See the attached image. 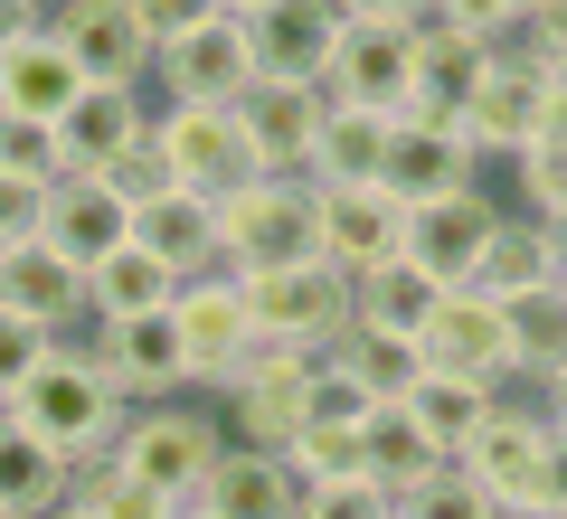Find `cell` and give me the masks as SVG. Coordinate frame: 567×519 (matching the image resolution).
Wrapping results in <instances>:
<instances>
[{
    "label": "cell",
    "mask_w": 567,
    "mask_h": 519,
    "mask_svg": "<svg viewBox=\"0 0 567 519\" xmlns=\"http://www.w3.org/2000/svg\"><path fill=\"white\" fill-rule=\"evenodd\" d=\"M10 416H20L48 454H66V463L85 473V463H114L123 416H133V406H123V387L95 369V350L58 340V350H48V369L20 387V397H10Z\"/></svg>",
    "instance_id": "cell-1"
},
{
    "label": "cell",
    "mask_w": 567,
    "mask_h": 519,
    "mask_svg": "<svg viewBox=\"0 0 567 519\" xmlns=\"http://www.w3.org/2000/svg\"><path fill=\"white\" fill-rule=\"evenodd\" d=\"M322 256V189L312 180H246L218 199V264L227 274H265V264H312Z\"/></svg>",
    "instance_id": "cell-2"
},
{
    "label": "cell",
    "mask_w": 567,
    "mask_h": 519,
    "mask_svg": "<svg viewBox=\"0 0 567 519\" xmlns=\"http://www.w3.org/2000/svg\"><path fill=\"white\" fill-rule=\"evenodd\" d=\"M152 152H162L171 189H189V199H237L246 180H265L237 104H162L152 114Z\"/></svg>",
    "instance_id": "cell-3"
},
{
    "label": "cell",
    "mask_w": 567,
    "mask_h": 519,
    "mask_svg": "<svg viewBox=\"0 0 567 519\" xmlns=\"http://www.w3.org/2000/svg\"><path fill=\"white\" fill-rule=\"evenodd\" d=\"M548 123H558V76H548V58L520 48V39H502L492 66H483V85H473V104H464L473 152L483 160H520Z\"/></svg>",
    "instance_id": "cell-4"
},
{
    "label": "cell",
    "mask_w": 567,
    "mask_h": 519,
    "mask_svg": "<svg viewBox=\"0 0 567 519\" xmlns=\"http://www.w3.org/2000/svg\"><path fill=\"white\" fill-rule=\"evenodd\" d=\"M548 444H558L548 406H511L502 397L483 425H473V444L454 463L492 491V510H502V519H548Z\"/></svg>",
    "instance_id": "cell-5"
},
{
    "label": "cell",
    "mask_w": 567,
    "mask_h": 519,
    "mask_svg": "<svg viewBox=\"0 0 567 519\" xmlns=\"http://www.w3.org/2000/svg\"><path fill=\"white\" fill-rule=\"evenodd\" d=\"M246 283V312H256V340L275 350H331L350 331V274L341 264H265V274H237Z\"/></svg>",
    "instance_id": "cell-6"
},
{
    "label": "cell",
    "mask_w": 567,
    "mask_h": 519,
    "mask_svg": "<svg viewBox=\"0 0 567 519\" xmlns=\"http://www.w3.org/2000/svg\"><path fill=\"white\" fill-rule=\"evenodd\" d=\"M218 454H227V416H181V406H142V416H123V444H114V463L133 481H152L171 510L208 491Z\"/></svg>",
    "instance_id": "cell-7"
},
{
    "label": "cell",
    "mask_w": 567,
    "mask_h": 519,
    "mask_svg": "<svg viewBox=\"0 0 567 519\" xmlns=\"http://www.w3.org/2000/svg\"><path fill=\"white\" fill-rule=\"evenodd\" d=\"M171 321H181V350H189V387H237V369L256 360V312H246V283L227 274H189L171 293Z\"/></svg>",
    "instance_id": "cell-8"
},
{
    "label": "cell",
    "mask_w": 567,
    "mask_h": 519,
    "mask_svg": "<svg viewBox=\"0 0 567 519\" xmlns=\"http://www.w3.org/2000/svg\"><path fill=\"white\" fill-rule=\"evenodd\" d=\"M416 350H425V369H454V378H483V387L520 378V360H511V312L492 293H473V283H445L435 293Z\"/></svg>",
    "instance_id": "cell-9"
},
{
    "label": "cell",
    "mask_w": 567,
    "mask_h": 519,
    "mask_svg": "<svg viewBox=\"0 0 567 519\" xmlns=\"http://www.w3.org/2000/svg\"><path fill=\"white\" fill-rule=\"evenodd\" d=\"M341 0H265L246 20V48H256V85H331V58H341Z\"/></svg>",
    "instance_id": "cell-10"
},
{
    "label": "cell",
    "mask_w": 567,
    "mask_h": 519,
    "mask_svg": "<svg viewBox=\"0 0 567 519\" xmlns=\"http://www.w3.org/2000/svg\"><path fill=\"white\" fill-rule=\"evenodd\" d=\"M48 29H58V48L76 58L85 85H142L162 66V48H152V29H142L133 0H58Z\"/></svg>",
    "instance_id": "cell-11"
},
{
    "label": "cell",
    "mask_w": 567,
    "mask_h": 519,
    "mask_svg": "<svg viewBox=\"0 0 567 519\" xmlns=\"http://www.w3.org/2000/svg\"><path fill=\"white\" fill-rule=\"evenodd\" d=\"M473 170H483V152H473V133H464V123H425V114H398V123H388L379 189H388L398 208L454 199V189H473Z\"/></svg>",
    "instance_id": "cell-12"
},
{
    "label": "cell",
    "mask_w": 567,
    "mask_h": 519,
    "mask_svg": "<svg viewBox=\"0 0 567 519\" xmlns=\"http://www.w3.org/2000/svg\"><path fill=\"white\" fill-rule=\"evenodd\" d=\"M312 369H322V350H275V340H256V360H246L237 387H227V425H237V444L284 454V444H293V425H303Z\"/></svg>",
    "instance_id": "cell-13"
},
{
    "label": "cell",
    "mask_w": 567,
    "mask_h": 519,
    "mask_svg": "<svg viewBox=\"0 0 567 519\" xmlns=\"http://www.w3.org/2000/svg\"><path fill=\"white\" fill-rule=\"evenodd\" d=\"M142 142H152V104H142V85H85V95L58 114V170H76V180H114Z\"/></svg>",
    "instance_id": "cell-14"
},
{
    "label": "cell",
    "mask_w": 567,
    "mask_h": 519,
    "mask_svg": "<svg viewBox=\"0 0 567 519\" xmlns=\"http://www.w3.org/2000/svg\"><path fill=\"white\" fill-rule=\"evenodd\" d=\"M95 369L123 387V406H171L189 387V350H181V321L171 312H142V321H95Z\"/></svg>",
    "instance_id": "cell-15"
},
{
    "label": "cell",
    "mask_w": 567,
    "mask_h": 519,
    "mask_svg": "<svg viewBox=\"0 0 567 519\" xmlns=\"http://www.w3.org/2000/svg\"><path fill=\"white\" fill-rule=\"evenodd\" d=\"M162 95L171 104H246L256 95V48H246V20H227V10H208L189 39L162 48Z\"/></svg>",
    "instance_id": "cell-16"
},
{
    "label": "cell",
    "mask_w": 567,
    "mask_h": 519,
    "mask_svg": "<svg viewBox=\"0 0 567 519\" xmlns=\"http://www.w3.org/2000/svg\"><path fill=\"white\" fill-rule=\"evenodd\" d=\"M322 95L369 104V114H406V95H416V20H350Z\"/></svg>",
    "instance_id": "cell-17"
},
{
    "label": "cell",
    "mask_w": 567,
    "mask_h": 519,
    "mask_svg": "<svg viewBox=\"0 0 567 519\" xmlns=\"http://www.w3.org/2000/svg\"><path fill=\"white\" fill-rule=\"evenodd\" d=\"M492 227H502V208H492L483 189H454V199L406 208V246H398V256L416 264V274H435V283H473V264H483Z\"/></svg>",
    "instance_id": "cell-18"
},
{
    "label": "cell",
    "mask_w": 567,
    "mask_h": 519,
    "mask_svg": "<svg viewBox=\"0 0 567 519\" xmlns=\"http://www.w3.org/2000/svg\"><path fill=\"white\" fill-rule=\"evenodd\" d=\"M39 237L58 246L66 264H85V274H95L114 246H133V199H123L114 180H76V170H58V180H48V218H39Z\"/></svg>",
    "instance_id": "cell-19"
},
{
    "label": "cell",
    "mask_w": 567,
    "mask_h": 519,
    "mask_svg": "<svg viewBox=\"0 0 567 519\" xmlns=\"http://www.w3.org/2000/svg\"><path fill=\"white\" fill-rule=\"evenodd\" d=\"M0 312H20V321H39V331H76V321H95V293H85V264H66L48 237H29V246H10L0 256Z\"/></svg>",
    "instance_id": "cell-20"
},
{
    "label": "cell",
    "mask_w": 567,
    "mask_h": 519,
    "mask_svg": "<svg viewBox=\"0 0 567 519\" xmlns=\"http://www.w3.org/2000/svg\"><path fill=\"white\" fill-rule=\"evenodd\" d=\"M237 114H246V142H256V160L275 180H312V142H322V123H331L322 85H256Z\"/></svg>",
    "instance_id": "cell-21"
},
{
    "label": "cell",
    "mask_w": 567,
    "mask_h": 519,
    "mask_svg": "<svg viewBox=\"0 0 567 519\" xmlns=\"http://www.w3.org/2000/svg\"><path fill=\"white\" fill-rule=\"evenodd\" d=\"M406 246V208L388 189H322V264L341 274H369Z\"/></svg>",
    "instance_id": "cell-22"
},
{
    "label": "cell",
    "mask_w": 567,
    "mask_h": 519,
    "mask_svg": "<svg viewBox=\"0 0 567 519\" xmlns=\"http://www.w3.org/2000/svg\"><path fill=\"white\" fill-rule=\"evenodd\" d=\"M483 66H492L483 39L416 20V95H406V114H425V123H464V104H473V85H483Z\"/></svg>",
    "instance_id": "cell-23"
},
{
    "label": "cell",
    "mask_w": 567,
    "mask_h": 519,
    "mask_svg": "<svg viewBox=\"0 0 567 519\" xmlns=\"http://www.w3.org/2000/svg\"><path fill=\"white\" fill-rule=\"evenodd\" d=\"M133 246L171 264V274H218V199H189V189H162V199L133 208Z\"/></svg>",
    "instance_id": "cell-24"
},
{
    "label": "cell",
    "mask_w": 567,
    "mask_h": 519,
    "mask_svg": "<svg viewBox=\"0 0 567 519\" xmlns=\"http://www.w3.org/2000/svg\"><path fill=\"white\" fill-rule=\"evenodd\" d=\"M199 500L227 510V519H293V510H303V481H293L284 454H265V444H227Z\"/></svg>",
    "instance_id": "cell-25"
},
{
    "label": "cell",
    "mask_w": 567,
    "mask_h": 519,
    "mask_svg": "<svg viewBox=\"0 0 567 519\" xmlns=\"http://www.w3.org/2000/svg\"><path fill=\"white\" fill-rule=\"evenodd\" d=\"M66 500H76V463L48 454V444L0 406V510L10 519H48V510H66Z\"/></svg>",
    "instance_id": "cell-26"
},
{
    "label": "cell",
    "mask_w": 567,
    "mask_h": 519,
    "mask_svg": "<svg viewBox=\"0 0 567 519\" xmlns=\"http://www.w3.org/2000/svg\"><path fill=\"white\" fill-rule=\"evenodd\" d=\"M76 95H85V76H76V58L58 48V29H39V39H20V48H0V114L58 123Z\"/></svg>",
    "instance_id": "cell-27"
},
{
    "label": "cell",
    "mask_w": 567,
    "mask_h": 519,
    "mask_svg": "<svg viewBox=\"0 0 567 519\" xmlns=\"http://www.w3.org/2000/svg\"><path fill=\"white\" fill-rule=\"evenodd\" d=\"M445 463H454V454H445L435 435H425V425L406 416V406H369V425H360V473L379 481L388 500H406L416 481H435V473H445Z\"/></svg>",
    "instance_id": "cell-28"
},
{
    "label": "cell",
    "mask_w": 567,
    "mask_h": 519,
    "mask_svg": "<svg viewBox=\"0 0 567 519\" xmlns=\"http://www.w3.org/2000/svg\"><path fill=\"white\" fill-rule=\"evenodd\" d=\"M322 360L341 369V378L360 387L369 406H406V397H416V378H425V350H416V340H398V331H369V321H350V331L331 340Z\"/></svg>",
    "instance_id": "cell-29"
},
{
    "label": "cell",
    "mask_w": 567,
    "mask_h": 519,
    "mask_svg": "<svg viewBox=\"0 0 567 519\" xmlns=\"http://www.w3.org/2000/svg\"><path fill=\"white\" fill-rule=\"evenodd\" d=\"M388 123H398V114H369V104L331 95V123H322V142H312V189H379Z\"/></svg>",
    "instance_id": "cell-30"
},
{
    "label": "cell",
    "mask_w": 567,
    "mask_h": 519,
    "mask_svg": "<svg viewBox=\"0 0 567 519\" xmlns=\"http://www.w3.org/2000/svg\"><path fill=\"white\" fill-rule=\"evenodd\" d=\"M435 293H445L435 274H416L406 256H388V264H369V274H350V321L416 340V331H425V312H435Z\"/></svg>",
    "instance_id": "cell-31"
},
{
    "label": "cell",
    "mask_w": 567,
    "mask_h": 519,
    "mask_svg": "<svg viewBox=\"0 0 567 519\" xmlns=\"http://www.w3.org/2000/svg\"><path fill=\"white\" fill-rule=\"evenodd\" d=\"M85 293H95V321H142V312H171L181 274H171L152 246H114V256L85 274Z\"/></svg>",
    "instance_id": "cell-32"
},
{
    "label": "cell",
    "mask_w": 567,
    "mask_h": 519,
    "mask_svg": "<svg viewBox=\"0 0 567 519\" xmlns=\"http://www.w3.org/2000/svg\"><path fill=\"white\" fill-rule=\"evenodd\" d=\"M539 283H558V264H548V227L539 218H502L492 246H483V264H473V293L520 302V293H539Z\"/></svg>",
    "instance_id": "cell-33"
},
{
    "label": "cell",
    "mask_w": 567,
    "mask_h": 519,
    "mask_svg": "<svg viewBox=\"0 0 567 519\" xmlns=\"http://www.w3.org/2000/svg\"><path fill=\"white\" fill-rule=\"evenodd\" d=\"M502 406V387H483V378H454V369H425L416 378V397H406V416L425 425V435L445 444V454H464L473 444V425Z\"/></svg>",
    "instance_id": "cell-34"
},
{
    "label": "cell",
    "mask_w": 567,
    "mask_h": 519,
    "mask_svg": "<svg viewBox=\"0 0 567 519\" xmlns=\"http://www.w3.org/2000/svg\"><path fill=\"white\" fill-rule=\"evenodd\" d=\"M511 312V360H520V378H558L567 369V283H539V293L502 302Z\"/></svg>",
    "instance_id": "cell-35"
},
{
    "label": "cell",
    "mask_w": 567,
    "mask_h": 519,
    "mask_svg": "<svg viewBox=\"0 0 567 519\" xmlns=\"http://www.w3.org/2000/svg\"><path fill=\"white\" fill-rule=\"evenodd\" d=\"M76 510L85 519H171V500L152 481H133L123 463H85L76 473Z\"/></svg>",
    "instance_id": "cell-36"
},
{
    "label": "cell",
    "mask_w": 567,
    "mask_h": 519,
    "mask_svg": "<svg viewBox=\"0 0 567 519\" xmlns=\"http://www.w3.org/2000/svg\"><path fill=\"white\" fill-rule=\"evenodd\" d=\"M284 463H293V481H350L360 473V425H293V444H284Z\"/></svg>",
    "instance_id": "cell-37"
},
{
    "label": "cell",
    "mask_w": 567,
    "mask_h": 519,
    "mask_svg": "<svg viewBox=\"0 0 567 519\" xmlns=\"http://www.w3.org/2000/svg\"><path fill=\"white\" fill-rule=\"evenodd\" d=\"M511 180L529 189V218H558L567 208V123H548V133L511 160Z\"/></svg>",
    "instance_id": "cell-38"
},
{
    "label": "cell",
    "mask_w": 567,
    "mask_h": 519,
    "mask_svg": "<svg viewBox=\"0 0 567 519\" xmlns=\"http://www.w3.org/2000/svg\"><path fill=\"white\" fill-rule=\"evenodd\" d=\"M398 510H406V519H502V510H492V491L464 473V463H445L435 481H416V491H406Z\"/></svg>",
    "instance_id": "cell-39"
},
{
    "label": "cell",
    "mask_w": 567,
    "mask_h": 519,
    "mask_svg": "<svg viewBox=\"0 0 567 519\" xmlns=\"http://www.w3.org/2000/svg\"><path fill=\"white\" fill-rule=\"evenodd\" d=\"M0 180H58V123H29V114H0Z\"/></svg>",
    "instance_id": "cell-40"
},
{
    "label": "cell",
    "mask_w": 567,
    "mask_h": 519,
    "mask_svg": "<svg viewBox=\"0 0 567 519\" xmlns=\"http://www.w3.org/2000/svg\"><path fill=\"white\" fill-rule=\"evenodd\" d=\"M48 350H58V331H39V321H20V312H0V406H10V397L48 369Z\"/></svg>",
    "instance_id": "cell-41"
},
{
    "label": "cell",
    "mask_w": 567,
    "mask_h": 519,
    "mask_svg": "<svg viewBox=\"0 0 567 519\" xmlns=\"http://www.w3.org/2000/svg\"><path fill=\"white\" fill-rule=\"evenodd\" d=\"M388 510H398V500H388L369 473H350V481H312L293 519H388Z\"/></svg>",
    "instance_id": "cell-42"
},
{
    "label": "cell",
    "mask_w": 567,
    "mask_h": 519,
    "mask_svg": "<svg viewBox=\"0 0 567 519\" xmlns=\"http://www.w3.org/2000/svg\"><path fill=\"white\" fill-rule=\"evenodd\" d=\"M425 20H435V29H464V39H483V48L520 39V20H511V0H435Z\"/></svg>",
    "instance_id": "cell-43"
},
{
    "label": "cell",
    "mask_w": 567,
    "mask_h": 519,
    "mask_svg": "<svg viewBox=\"0 0 567 519\" xmlns=\"http://www.w3.org/2000/svg\"><path fill=\"white\" fill-rule=\"evenodd\" d=\"M303 425H369V397L322 360V369H312V397H303Z\"/></svg>",
    "instance_id": "cell-44"
},
{
    "label": "cell",
    "mask_w": 567,
    "mask_h": 519,
    "mask_svg": "<svg viewBox=\"0 0 567 519\" xmlns=\"http://www.w3.org/2000/svg\"><path fill=\"white\" fill-rule=\"evenodd\" d=\"M39 218H48V189L39 180H0V256L39 237Z\"/></svg>",
    "instance_id": "cell-45"
},
{
    "label": "cell",
    "mask_w": 567,
    "mask_h": 519,
    "mask_svg": "<svg viewBox=\"0 0 567 519\" xmlns=\"http://www.w3.org/2000/svg\"><path fill=\"white\" fill-rule=\"evenodd\" d=\"M133 10H142V29H152V48H171V39H189L218 0H133Z\"/></svg>",
    "instance_id": "cell-46"
},
{
    "label": "cell",
    "mask_w": 567,
    "mask_h": 519,
    "mask_svg": "<svg viewBox=\"0 0 567 519\" xmlns=\"http://www.w3.org/2000/svg\"><path fill=\"white\" fill-rule=\"evenodd\" d=\"M520 48H539L548 66H567V0H539V10H529V20H520Z\"/></svg>",
    "instance_id": "cell-47"
},
{
    "label": "cell",
    "mask_w": 567,
    "mask_h": 519,
    "mask_svg": "<svg viewBox=\"0 0 567 519\" xmlns=\"http://www.w3.org/2000/svg\"><path fill=\"white\" fill-rule=\"evenodd\" d=\"M114 189H123V199H162V189H171V170H162V152H152V142H142V152L133 160H123V170H114Z\"/></svg>",
    "instance_id": "cell-48"
},
{
    "label": "cell",
    "mask_w": 567,
    "mask_h": 519,
    "mask_svg": "<svg viewBox=\"0 0 567 519\" xmlns=\"http://www.w3.org/2000/svg\"><path fill=\"white\" fill-rule=\"evenodd\" d=\"M39 10H48V0H0V48H20V39H39Z\"/></svg>",
    "instance_id": "cell-49"
},
{
    "label": "cell",
    "mask_w": 567,
    "mask_h": 519,
    "mask_svg": "<svg viewBox=\"0 0 567 519\" xmlns=\"http://www.w3.org/2000/svg\"><path fill=\"white\" fill-rule=\"evenodd\" d=\"M435 0H341V20H425Z\"/></svg>",
    "instance_id": "cell-50"
},
{
    "label": "cell",
    "mask_w": 567,
    "mask_h": 519,
    "mask_svg": "<svg viewBox=\"0 0 567 519\" xmlns=\"http://www.w3.org/2000/svg\"><path fill=\"white\" fill-rule=\"evenodd\" d=\"M548 519H567V425H558V444H548Z\"/></svg>",
    "instance_id": "cell-51"
},
{
    "label": "cell",
    "mask_w": 567,
    "mask_h": 519,
    "mask_svg": "<svg viewBox=\"0 0 567 519\" xmlns=\"http://www.w3.org/2000/svg\"><path fill=\"white\" fill-rule=\"evenodd\" d=\"M548 227V264H558V283H567V208H558V218H539Z\"/></svg>",
    "instance_id": "cell-52"
},
{
    "label": "cell",
    "mask_w": 567,
    "mask_h": 519,
    "mask_svg": "<svg viewBox=\"0 0 567 519\" xmlns=\"http://www.w3.org/2000/svg\"><path fill=\"white\" fill-rule=\"evenodd\" d=\"M548 387V425H567V369H558V378H539Z\"/></svg>",
    "instance_id": "cell-53"
},
{
    "label": "cell",
    "mask_w": 567,
    "mask_h": 519,
    "mask_svg": "<svg viewBox=\"0 0 567 519\" xmlns=\"http://www.w3.org/2000/svg\"><path fill=\"white\" fill-rule=\"evenodd\" d=\"M171 519H227V510H208V500H181V510H171Z\"/></svg>",
    "instance_id": "cell-54"
},
{
    "label": "cell",
    "mask_w": 567,
    "mask_h": 519,
    "mask_svg": "<svg viewBox=\"0 0 567 519\" xmlns=\"http://www.w3.org/2000/svg\"><path fill=\"white\" fill-rule=\"evenodd\" d=\"M218 10H227V20H256V10H265V0H218Z\"/></svg>",
    "instance_id": "cell-55"
},
{
    "label": "cell",
    "mask_w": 567,
    "mask_h": 519,
    "mask_svg": "<svg viewBox=\"0 0 567 519\" xmlns=\"http://www.w3.org/2000/svg\"><path fill=\"white\" fill-rule=\"evenodd\" d=\"M548 76H558V123H567V66H548Z\"/></svg>",
    "instance_id": "cell-56"
},
{
    "label": "cell",
    "mask_w": 567,
    "mask_h": 519,
    "mask_svg": "<svg viewBox=\"0 0 567 519\" xmlns=\"http://www.w3.org/2000/svg\"><path fill=\"white\" fill-rule=\"evenodd\" d=\"M529 10H539V0H511V20H529Z\"/></svg>",
    "instance_id": "cell-57"
},
{
    "label": "cell",
    "mask_w": 567,
    "mask_h": 519,
    "mask_svg": "<svg viewBox=\"0 0 567 519\" xmlns=\"http://www.w3.org/2000/svg\"><path fill=\"white\" fill-rule=\"evenodd\" d=\"M48 519H85V510H76V500H66V510H48Z\"/></svg>",
    "instance_id": "cell-58"
},
{
    "label": "cell",
    "mask_w": 567,
    "mask_h": 519,
    "mask_svg": "<svg viewBox=\"0 0 567 519\" xmlns=\"http://www.w3.org/2000/svg\"><path fill=\"white\" fill-rule=\"evenodd\" d=\"M388 519H406V510H388Z\"/></svg>",
    "instance_id": "cell-59"
},
{
    "label": "cell",
    "mask_w": 567,
    "mask_h": 519,
    "mask_svg": "<svg viewBox=\"0 0 567 519\" xmlns=\"http://www.w3.org/2000/svg\"><path fill=\"white\" fill-rule=\"evenodd\" d=\"M48 10H58V0H48Z\"/></svg>",
    "instance_id": "cell-60"
},
{
    "label": "cell",
    "mask_w": 567,
    "mask_h": 519,
    "mask_svg": "<svg viewBox=\"0 0 567 519\" xmlns=\"http://www.w3.org/2000/svg\"><path fill=\"white\" fill-rule=\"evenodd\" d=\"M0 519H10V510H0Z\"/></svg>",
    "instance_id": "cell-61"
}]
</instances>
